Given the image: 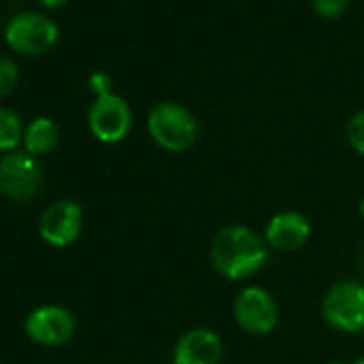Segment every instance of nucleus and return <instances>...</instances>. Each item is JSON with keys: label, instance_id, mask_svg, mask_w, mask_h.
Wrapping results in <instances>:
<instances>
[{"label": "nucleus", "instance_id": "obj_1", "mask_svg": "<svg viewBox=\"0 0 364 364\" xmlns=\"http://www.w3.org/2000/svg\"><path fill=\"white\" fill-rule=\"evenodd\" d=\"M213 268L230 281H242L259 272L268 262L266 240L249 225L221 228L210 242Z\"/></svg>", "mask_w": 364, "mask_h": 364}, {"label": "nucleus", "instance_id": "obj_2", "mask_svg": "<svg viewBox=\"0 0 364 364\" xmlns=\"http://www.w3.org/2000/svg\"><path fill=\"white\" fill-rule=\"evenodd\" d=\"M148 133L152 141L167 152H187L200 137L196 114L176 101H161L148 114Z\"/></svg>", "mask_w": 364, "mask_h": 364}, {"label": "nucleus", "instance_id": "obj_3", "mask_svg": "<svg viewBox=\"0 0 364 364\" xmlns=\"http://www.w3.org/2000/svg\"><path fill=\"white\" fill-rule=\"evenodd\" d=\"M46 173L39 161L28 152H5L0 156V196L11 202H31L39 198Z\"/></svg>", "mask_w": 364, "mask_h": 364}, {"label": "nucleus", "instance_id": "obj_4", "mask_svg": "<svg viewBox=\"0 0 364 364\" xmlns=\"http://www.w3.org/2000/svg\"><path fill=\"white\" fill-rule=\"evenodd\" d=\"M323 321L345 334H355L364 330V283L360 281H338L334 283L321 300Z\"/></svg>", "mask_w": 364, "mask_h": 364}, {"label": "nucleus", "instance_id": "obj_5", "mask_svg": "<svg viewBox=\"0 0 364 364\" xmlns=\"http://www.w3.org/2000/svg\"><path fill=\"white\" fill-rule=\"evenodd\" d=\"M7 43L22 54H43L58 41V26L39 11H20L5 26Z\"/></svg>", "mask_w": 364, "mask_h": 364}, {"label": "nucleus", "instance_id": "obj_6", "mask_svg": "<svg viewBox=\"0 0 364 364\" xmlns=\"http://www.w3.org/2000/svg\"><path fill=\"white\" fill-rule=\"evenodd\" d=\"M234 319L238 328L249 334H270L279 323V304L268 289L249 285L240 289L234 300Z\"/></svg>", "mask_w": 364, "mask_h": 364}, {"label": "nucleus", "instance_id": "obj_7", "mask_svg": "<svg viewBox=\"0 0 364 364\" xmlns=\"http://www.w3.org/2000/svg\"><path fill=\"white\" fill-rule=\"evenodd\" d=\"M131 107L116 92L97 97L88 109V129L103 144H118L131 131Z\"/></svg>", "mask_w": 364, "mask_h": 364}, {"label": "nucleus", "instance_id": "obj_8", "mask_svg": "<svg viewBox=\"0 0 364 364\" xmlns=\"http://www.w3.org/2000/svg\"><path fill=\"white\" fill-rule=\"evenodd\" d=\"M28 338L43 347H60L75 332V317L60 304H43L28 313L24 321Z\"/></svg>", "mask_w": 364, "mask_h": 364}, {"label": "nucleus", "instance_id": "obj_9", "mask_svg": "<svg viewBox=\"0 0 364 364\" xmlns=\"http://www.w3.org/2000/svg\"><path fill=\"white\" fill-rule=\"evenodd\" d=\"M84 230V213L71 200L54 202L39 219V236L56 249L71 247Z\"/></svg>", "mask_w": 364, "mask_h": 364}, {"label": "nucleus", "instance_id": "obj_10", "mask_svg": "<svg viewBox=\"0 0 364 364\" xmlns=\"http://www.w3.org/2000/svg\"><path fill=\"white\" fill-rule=\"evenodd\" d=\"M223 360V338L210 328H191L171 351V364H219Z\"/></svg>", "mask_w": 364, "mask_h": 364}, {"label": "nucleus", "instance_id": "obj_11", "mask_svg": "<svg viewBox=\"0 0 364 364\" xmlns=\"http://www.w3.org/2000/svg\"><path fill=\"white\" fill-rule=\"evenodd\" d=\"M311 238V223L298 210H281L270 217L264 230V240L268 247L289 253L298 251Z\"/></svg>", "mask_w": 364, "mask_h": 364}, {"label": "nucleus", "instance_id": "obj_12", "mask_svg": "<svg viewBox=\"0 0 364 364\" xmlns=\"http://www.w3.org/2000/svg\"><path fill=\"white\" fill-rule=\"evenodd\" d=\"M60 141V129L58 124L48 118V116H39L35 120L28 122V127L24 129V148L28 154L33 156H43L50 154Z\"/></svg>", "mask_w": 364, "mask_h": 364}, {"label": "nucleus", "instance_id": "obj_13", "mask_svg": "<svg viewBox=\"0 0 364 364\" xmlns=\"http://www.w3.org/2000/svg\"><path fill=\"white\" fill-rule=\"evenodd\" d=\"M24 129L26 127L14 109L0 105V150L14 152L24 141Z\"/></svg>", "mask_w": 364, "mask_h": 364}, {"label": "nucleus", "instance_id": "obj_14", "mask_svg": "<svg viewBox=\"0 0 364 364\" xmlns=\"http://www.w3.org/2000/svg\"><path fill=\"white\" fill-rule=\"evenodd\" d=\"M20 80V69L14 58L0 54V99L11 95L18 86Z\"/></svg>", "mask_w": 364, "mask_h": 364}, {"label": "nucleus", "instance_id": "obj_15", "mask_svg": "<svg viewBox=\"0 0 364 364\" xmlns=\"http://www.w3.org/2000/svg\"><path fill=\"white\" fill-rule=\"evenodd\" d=\"M345 137L349 141V146L360 154L364 156V109L355 112L347 124H345Z\"/></svg>", "mask_w": 364, "mask_h": 364}, {"label": "nucleus", "instance_id": "obj_16", "mask_svg": "<svg viewBox=\"0 0 364 364\" xmlns=\"http://www.w3.org/2000/svg\"><path fill=\"white\" fill-rule=\"evenodd\" d=\"M351 5V0H313V9L323 20H336L341 18Z\"/></svg>", "mask_w": 364, "mask_h": 364}, {"label": "nucleus", "instance_id": "obj_17", "mask_svg": "<svg viewBox=\"0 0 364 364\" xmlns=\"http://www.w3.org/2000/svg\"><path fill=\"white\" fill-rule=\"evenodd\" d=\"M88 88L92 90L95 99L114 92V90H112V77H109V73H105V71H95V73L88 77Z\"/></svg>", "mask_w": 364, "mask_h": 364}, {"label": "nucleus", "instance_id": "obj_18", "mask_svg": "<svg viewBox=\"0 0 364 364\" xmlns=\"http://www.w3.org/2000/svg\"><path fill=\"white\" fill-rule=\"evenodd\" d=\"M39 3L46 7V9H60V7H65L69 0H39Z\"/></svg>", "mask_w": 364, "mask_h": 364}, {"label": "nucleus", "instance_id": "obj_19", "mask_svg": "<svg viewBox=\"0 0 364 364\" xmlns=\"http://www.w3.org/2000/svg\"><path fill=\"white\" fill-rule=\"evenodd\" d=\"M360 215H362V219H364V198H362V202H360Z\"/></svg>", "mask_w": 364, "mask_h": 364}, {"label": "nucleus", "instance_id": "obj_20", "mask_svg": "<svg viewBox=\"0 0 364 364\" xmlns=\"http://www.w3.org/2000/svg\"><path fill=\"white\" fill-rule=\"evenodd\" d=\"M353 364H364V355H362V358H355V360H353Z\"/></svg>", "mask_w": 364, "mask_h": 364}, {"label": "nucleus", "instance_id": "obj_21", "mask_svg": "<svg viewBox=\"0 0 364 364\" xmlns=\"http://www.w3.org/2000/svg\"><path fill=\"white\" fill-rule=\"evenodd\" d=\"M328 364H345V362H328Z\"/></svg>", "mask_w": 364, "mask_h": 364}]
</instances>
